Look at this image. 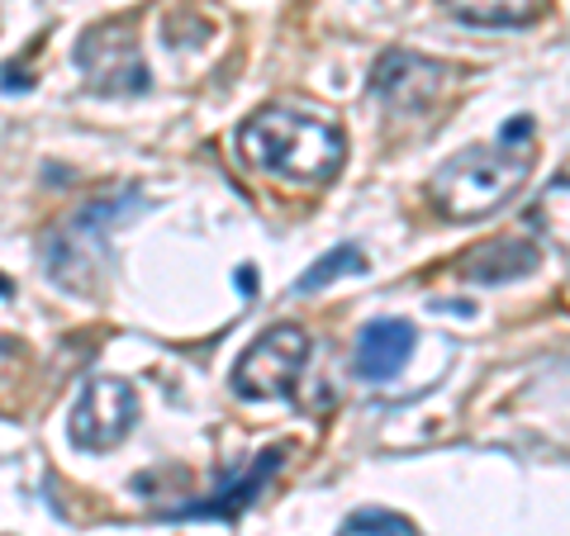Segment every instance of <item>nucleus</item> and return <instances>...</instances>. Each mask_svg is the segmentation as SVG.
<instances>
[{"label":"nucleus","mask_w":570,"mask_h":536,"mask_svg":"<svg viewBox=\"0 0 570 536\" xmlns=\"http://www.w3.org/2000/svg\"><path fill=\"white\" fill-rule=\"evenodd\" d=\"M238 152L247 167H257L281 181H333L347 157V138L333 115L295 110V105H266L238 129Z\"/></svg>","instance_id":"1"},{"label":"nucleus","mask_w":570,"mask_h":536,"mask_svg":"<svg viewBox=\"0 0 570 536\" xmlns=\"http://www.w3.org/2000/svg\"><path fill=\"white\" fill-rule=\"evenodd\" d=\"M532 171V142H480V148L456 152L448 167L433 176V205L442 219L471 224L504 209L523 190Z\"/></svg>","instance_id":"2"},{"label":"nucleus","mask_w":570,"mask_h":536,"mask_svg":"<svg viewBox=\"0 0 570 536\" xmlns=\"http://www.w3.org/2000/svg\"><path fill=\"white\" fill-rule=\"evenodd\" d=\"M309 366V332L299 324H272L238 356L234 389L243 399H281Z\"/></svg>","instance_id":"3"},{"label":"nucleus","mask_w":570,"mask_h":536,"mask_svg":"<svg viewBox=\"0 0 570 536\" xmlns=\"http://www.w3.org/2000/svg\"><path fill=\"white\" fill-rule=\"evenodd\" d=\"M134 423H138L134 385L119 380V375H96V380L81 385L77 404H71L67 433L81 451H110V446H119L134 433Z\"/></svg>","instance_id":"4"},{"label":"nucleus","mask_w":570,"mask_h":536,"mask_svg":"<svg viewBox=\"0 0 570 536\" xmlns=\"http://www.w3.org/2000/svg\"><path fill=\"white\" fill-rule=\"evenodd\" d=\"M77 67L91 77L96 91H142L148 86L134 20H105L96 29H86L77 43Z\"/></svg>","instance_id":"5"},{"label":"nucleus","mask_w":570,"mask_h":536,"mask_svg":"<svg viewBox=\"0 0 570 536\" xmlns=\"http://www.w3.org/2000/svg\"><path fill=\"white\" fill-rule=\"evenodd\" d=\"M115 205H91L71 219L58 238L48 242V276L67 290H91L105 266V219Z\"/></svg>","instance_id":"6"},{"label":"nucleus","mask_w":570,"mask_h":536,"mask_svg":"<svg viewBox=\"0 0 570 536\" xmlns=\"http://www.w3.org/2000/svg\"><path fill=\"white\" fill-rule=\"evenodd\" d=\"M442 81H448V67L423 58V52L409 48H390L385 58L371 67V96L385 100L395 115H419L438 100Z\"/></svg>","instance_id":"7"},{"label":"nucleus","mask_w":570,"mask_h":536,"mask_svg":"<svg viewBox=\"0 0 570 536\" xmlns=\"http://www.w3.org/2000/svg\"><path fill=\"white\" fill-rule=\"evenodd\" d=\"M538 266H542V247L532 238H494L461 257L456 276L466 285H509L519 276H532Z\"/></svg>","instance_id":"8"},{"label":"nucleus","mask_w":570,"mask_h":536,"mask_svg":"<svg viewBox=\"0 0 570 536\" xmlns=\"http://www.w3.org/2000/svg\"><path fill=\"white\" fill-rule=\"evenodd\" d=\"M409 351H414V324L404 318H376V324L362 328V343H356V375L371 385H385L404 370Z\"/></svg>","instance_id":"9"},{"label":"nucleus","mask_w":570,"mask_h":536,"mask_svg":"<svg viewBox=\"0 0 570 536\" xmlns=\"http://www.w3.org/2000/svg\"><path fill=\"white\" fill-rule=\"evenodd\" d=\"M281 460H285V446H266V451H262L243 475H234L228 485H219V489L205 498V504L176 508V517H234V513H243V508L266 489V479L281 470Z\"/></svg>","instance_id":"10"},{"label":"nucleus","mask_w":570,"mask_h":536,"mask_svg":"<svg viewBox=\"0 0 570 536\" xmlns=\"http://www.w3.org/2000/svg\"><path fill=\"white\" fill-rule=\"evenodd\" d=\"M471 29H528L542 14V0H442Z\"/></svg>","instance_id":"11"},{"label":"nucleus","mask_w":570,"mask_h":536,"mask_svg":"<svg viewBox=\"0 0 570 536\" xmlns=\"http://www.w3.org/2000/svg\"><path fill=\"white\" fill-rule=\"evenodd\" d=\"M528 224L538 228L542 238H551L557 247H570V167L551 176V186L532 200Z\"/></svg>","instance_id":"12"},{"label":"nucleus","mask_w":570,"mask_h":536,"mask_svg":"<svg viewBox=\"0 0 570 536\" xmlns=\"http://www.w3.org/2000/svg\"><path fill=\"white\" fill-rule=\"evenodd\" d=\"M356 271H366V257H362V247H333L328 257H318L305 276L295 280V295H314V290H324V285H333L337 276H356Z\"/></svg>","instance_id":"13"},{"label":"nucleus","mask_w":570,"mask_h":536,"mask_svg":"<svg viewBox=\"0 0 570 536\" xmlns=\"http://www.w3.org/2000/svg\"><path fill=\"white\" fill-rule=\"evenodd\" d=\"M343 536H419L414 523H404L400 513H381V508H362L343 523Z\"/></svg>","instance_id":"14"},{"label":"nucleus","mask_w":570,"mask_h":536,"mask_svg":"<svg viewBox=\"0 0 570 536\" xmlns=\"http://www.w3.org/2000/svg\"><path fill=\"white\" fill-rule=\"evenodd\" d=\"M234 285L243 295H257V276H253V266H238V276H234Z\"/></svg>","instance_id":"15"},{"label":"nucleus","mask_w":570,"mask_h":536,"mask_svg":"<svg viewBox=\"0 0 570 536\" xmlns=\"http://www.w3.org/2000/svg\"><path fill=\"white\" fill-rule=\"evenodd\" d=\"M0 356H10V343H6V337H0Z\"/></svg>","instance_id":"16"},{"label":"nucleus","mask_w":570,"mask_h":536,"mask_svg":"<svg viewBox=\"0 0 570 536\" xmlns=\"http://www.w3.org/2000/svg\"><path fill=\"white\" fill-rule=\"evenodd\" d=\"M0 295H6V280H0Z\"/></svg>","instance_id":"17"}]
</instances>
